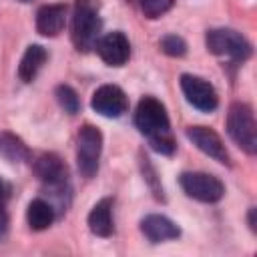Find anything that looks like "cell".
<instances>
[{"instance_id":"obj_1","label":"cell","mask_w":257,"mask_h":257,"mask_svg":"<svg viewBox=\"0 0 257 257\" xmlns=\"http://www.w3.org/2000/svg\"><path fill=\"white\" fill-rule=\"evenodd\" d=\"M137 128L149 139L151 147L163 155H171L175 151V141L171 137V124L163 102L153 96H145L135 112Z\"/></svg>"},{"instance_id":"obj_2","label":"cell","mask_w":257,"mask_h":257,"mask_svg":"<svg viewBox=\"0 0 257 257\" xmlns=\"http://www.w3.org/2000/svg\"><path fill=\"white\" fill-rule=\"evenodd\" d=\"M100 26L98 6L92 0H76L72 12V40L78 50H90L96 46Z\"/></svg>"},{"instance_id":"obj_3","label":"cell","mask_w":257,"mask_h":257,"mask_svg":"<svg viewBox=\"0 0 257 257\" xmlns=\"http://www.w3.org/2000/svg\"><path fill=\"white\" fill-rule=\"evenodd\" d=\"M227 133L229 137L249 155L257 151V131L253 110L245 102H233L227 112Z\"/></svg>"},{"instance_id":"obj_4","label":"cell","mask_w":257,"mask_h":257,"mask_svg":"<svg viewBox=\"0 0 257 257\" xmlns=\"http://www.w3.org/2000/svg\"><path fill=\"white\" fill-rule=\"evenodd\" d=\"M100 151H102L100 131L92 124H84L78 133V149H76V165L82 177L90 179L96 175Z\"/></svg>"},{"instance_id":"obj_5","label":"cell","mask_w":257,"mask_h":257,"mask_svg":"<svg viewBox=\"0 0 257 257\" xmlns=\"http://www.w3.org/2000/svg\"><path fill=\"white\" fill-rule=\"evenodd\" d=\"M207 48L213 54L219 56H227L233 60H245L251 54V44L237 32L231 28H213L207 32L205 36Z\"/></svg>"},{"instance_id":"obj_6","label":"cell","mask_w":257,"mask_h":257,"mask_svg":"<svg viewBox=\"0 0 257 257\" xmlns=\"http://www.w3.org/2000/svg\"><path fill=\"white\" fill-rule=\"evenodd\" d=\"M179 181H181L183 191L189 197L203 201V203H215L225 193L223 183L209 173H183Z\"/></svg>"},{"instance_id":"obj_7","label":"cell","mask_w":257,"mask_h":257,"mask_svg":"<svg viewBox=\"0 0 257 257\" xmlns=\"http://www.w3.org/2000/svg\"><path fill=\"white\" fill-rule=\"evenodd\" d=\"M181 88H183L185 98H187L195 108H199V110H203V112H211V110H215L217 104H219V98H217L215 88H213L207 80H203V78H199V76L183 74V76H181Z\"/></svg>"},{"instance_id":"obj_8","label":"cell","mask_w":257,"mask_h":257,"mask_svg":"<svg viewBox=\"0 0 257 257\" xmlns=\"http://www.w3.org/2000/svg\"><path fill=\"white\" fill-rule=\"evenodd\" d=\"M90 104L98 114L108 116V118H116L122 112H126V108H128L126 94L114 84H104V86L96 88Z\"/></svg>"},{"instance_id":"obj_9","label":"cell","mask_w":257,"mask_h":257,"mask_svg":"<svg viewBox=\"0 0 257 257\" xmlns=\"http://www.w3.org/2000/svg\"><path fill=\"white\" fill-rule=\"evenodd\" d=\"M187 137L199 151H203L205 155H209L211 159H215L223 165H229V153H227L221 137L215 131H211L207 126H189Z\"/></svg>"},{"instance_id":"obj_10","label":"cell","mask_w":257,"mask_h":257,"mask_svg":"<svg viewBox=\"0 0 257 257\" xmlns=\"http://www.w3.org/2000/svg\"><path fill=\"white\" fill-rule=\"evenodd\" d=\"M96 52L106 64L122 66L131 56V44L122 32H110L96 42Z\"/></svg>"},{"instance_id":"obj_11","label":"cell","mask_w":257,"mask_h":257,"mask_svg":"<svg viewBox=\"0 0 257 257\" xmlns=\"http://www.w3.org/2000/svg\"><path fill=\"white\" fill-rule=\"evenodd\" d=\"M34 171L48 187H62L66 183V165L52 153H44L34 161Z\"/></svg>"},{"instance_id":"obj_12","label":"cell","mask_w":257,"mask_h":257,"mask_svg":"<svg viewBox=\"0 0 257 257\" xmlns=\"http://www.w3.org/2000/svg\"><path fill=\"white\" fill-rule=\"evenodd\" d=\"M66 22V6L64 4H46L36 12V30L44 36H56L62 32Z\"/></svg>"},{"instance_id":"obj_13","label":"cell","mask_w":257,"mask_h":257,"mask_svg":"<svg viewBox=\"0 0 257 257\" xmlns=\"http://www.w3.org/2000/svg\"><path fill=\"white\" fill-rule=\"evenodd\" d=\"M141 231L145 233V237L153 243H161V241H169V239H177L181 235L179 227L163 217V215H147L141 221Z\"/></svg>"},{"instance_id":"obj_14","label":"cell","mask_w":257,"mask_h":257,"mask_svg":"<svg viewBox=\"0 0 257 257\" xmlns=\"http://www.w3.org/2000/svg\"><path fill=\"white\" fill-rule=\"evenodd\" d=\"M88 227L98 237H108L112 233V201L102 199L98 201L92 211L88 213Z\"/></svg>"},{"instance_id":"obj_15","label":"cell","mask_w":257,"mask_h":257,"mask_svg":"<svg viewBox=\"0 0 257 257\" xmlns=\"http://www.w3.org/2000/svg\"><path fill=\"white\" fill-rule=\"evenodd\" d=\"M46 50L44 46L40 44H30L20 60V66H18V76L22 82H32L38 74V70L42 68V64L46 62Z\"/></svg>"},{"instance_id":"obj_16","label":"cell","mask_w":257,"mask_h":257,"mask_svg":"<svg viewBox=\"0 0 257 257\" xmlns=\"http://www.w3.org/2000/svg\"><path fill=\"white\" fill-rule=\"evenodd\" d=\"M26 221L30 225V229L34 231H44L52 225L54 221V209L50 203L42 201V199H34L28 209H26Z\"/></svg>"},{"instance_id":"obj_17","label":"cell","mask_w":257,"mask_h":257,"mask_svg":"<svg viewBox=\"0 0 257 257\" xmlns=\"http://www.w3.org/2000/svg\"><path fill=\"white\" fill-rule=\"evenodd\" d=\"M0 157H4L10 163H22V161H28L30 151L22 143V139L4 131L0 133Z\"/></svg>"},{"instance_id":"obj_18","label":"cell","mask_w":257,"mask_h":257,"mask_svg":"<svg viewBox=\"0 0 257 257\" xmlns=\"http://www.w3.org/2000/svg\"><path fill=\"white\" fill-rule=\"evenodd\" d=\"M56 100H58V104H60L68 114H76L78 108H80L78 94H76L70 86H66V84L56 86Z\"/></svg>"},{"instance_id":"obj_19","label":"cell","mask_w":257,"mask_h":257,"mask_svg":"<svg viewBox=\"0 0 257 257\" xmlns=\"http://www.w3.org/2000/svg\"><path fill=\"white\" fill-rule=\"evenodd\" d=\"M139 2H141V10L147 18H159L173 6L175 0H139Z\"/></svg>"},{"instance_id":"obj_20","label":"cell","mask_w":257,"mask_h":257,"mask_svg":"<svg viewBox=\"0 0 257 257\" xmlns=\"http://www.w3.org/2000/svg\"><path fill=\"white\" fill-rule=\"evenodd\" d=\"M161 50L165 54H169V56H183L187 52V44H185V40L181 36L169 34V36H165L161 40Z\"/></svg>"},{"instance_id":"obj_21","label":"cell","mask_w":257,"mask_h":257,"mask_svg":"<svg viewBox=\"0 0 257 257\" xmlns=\"http://www.w3.org/2000/svg\"><path fill=\"white\" fill-rule=\"evenodd\" d=\"M6 229H8V215H6V211L0 207V237L6 233Z\"/></svg>"},{"instance_id":"obj_22","label":"cell","mask_w":257,"mask_h":257,"mask_svg":"<svg viewBox=\"0 0 257 257\" xmlns=\"http://www.w3.org/2000/svg\"><path fill=\"white\" fill-rule=\"evenodd\" d=\"M8 195H10V185L4 179H0V201H4Z\"/></svg>"},{"instance_id":"obj_23","label":"cell","mask_w":257,"mask_h":257,"mask_svg":"<svg viewBox=\"0 0 257 257\" xmlns=\"http://www.w3.org/2000/svg\"><path fill=\"white\" fill-rule=\"evenodd\" d=\"M20 2H30V0H20Z\"/></svg>"}]
</instances>
